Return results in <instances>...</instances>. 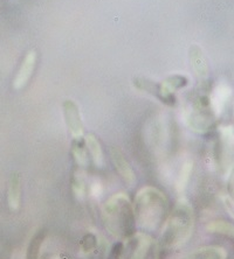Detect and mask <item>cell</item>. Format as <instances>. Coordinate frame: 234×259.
<instances>
[{
    "mask_svg": "<svg viewBox=\"0 0 234 259\" xmlns=\"http://www.w3.org/2000/svg\"><path fill=\"white\" fill-rule=\"evenodd\" d=\"M191 172H192V163L191 162L184 163L182 167V170H180V173L178 175L177 182H176V188H177L178 193H183L184 189L186 188L187 182L190 180Z\"/></svg>",
    "mask_w": 234,
    "mask_h": 259,
    "instance_id": "cell-12",
    "label": "cell"
},
{
    "mask_svg": "<svg viewBox=\"0 0 234 259\" xmlns=\"http://www.w3.org/2000/svg\"><path fill=\"white\" fill-rule=\"evenodd\" d=\"M157 244L156 242L145 234L132 235L126 238V244H122L120 258L122 259H157Z\"/></svg>",
    "mask_w": 234,
    "mask_h": 259,
    "instance_id": "cell-4",
    "label": "cell"
},
{
    "mask_svg": "<svg viewBox=\"0 0 234 259\" xmlns=\"http://www.w3.org/2000/svg\"><path fill=\"white\" fill-rule=\"evenodd\" d=\"M44 239H45V232L42 230L38 231L37 234L33 236L29 242V245L27 249V257H26V259H39L41 245H42V242H44Z\"/></svg>",
    "mask_w": 234,
    "mask_h": 259,
    "instance_id": "cell-10",
    "label": "cell"
},
{
    "mask_svg": "<svg viewBox=\"0 0 234 259\" xmlns=\"http://www.w3.org/2000/svg\"><path fill=\"white\" fill-rule=\"evenodd\" d=\"M72 187L73 192L79 199H82L86 195V184H84V180L81 174H76L74 179L72 181Z\"/></svg>",
    "mask_w": 234,
    "mask_h": 259,
    "instance_id": "cell-14",
    "label": "cell"
},
{
    "mask_svg": "<svg viewBox=\"0 0 234 259\" xmlns=\"http://www.w3.org/2000/svg\"><path fill=\"white\" fill-rule=\"evenodd\" d=\"M63 116L67 127L74 139L81 138L83 135V124L79 106L71 100L63 102Z\"/></svg>",
    "mask_w": 234,
    "mask_h": 259,
    "instance_id": "cell-5",
    "label": "cell"
},
{
    "mask_svg": "<svg viewBox=\"0 0 234 259\" xmlns=\"http://www.w3.org/2000/svg\"><path fill=\"white\" fill-rule=\"evenodd\" d=\"M102 216L107 229L117 237L129 238L136 234L135 212L125 194H115L107 200L102 208Z\"/></svg>",
    "mask_w": 234,
    "mask_h": 259,
    "instance_id": "cell-2",
    "label": "cell"
},
{
    "mask_svg": "<svg viewBox=\"0 0 234 259\" xmlns=\"http://www.w3.org/2000/svg\"><path fill=\"white\" fill-rule=\"evenodd\" d=\"M73 154L76 159V161L80 166L86 167L88 163V158L86 150L83 148V145L79 143V139H75V142L73 143Z\"/></svg>",
    "mask_w": 234,
    "mask_h": 259,
    "instance_id": "cell-13",
    "label": "cell"
},
{
    "mask_svg": "<svg viewBox=\"0 0 234 259\" xmlns=\"http://www.w3.org/2000/svg\"><path fill=\"white\" fill-rule=\"evenodd\" d=\"M222 250L216 247H204L191 253L184 259H222Z\"/></svg>",
    "mask_w": 234,
    "mask_h": 259,
    "instance_id": "cell-11",
    "label": "cell"
},
{
    "mask_svg": "<svg viewBox=\"0 0 234 259\" xmlns=\"http://www.w3.org/2000/svg\"><path fill=\"white\" fill-rule=\"evenodd\" d=\"M0 259H11V251L10 250H3L0 252Z\"/></svg>",
    "mask_w": 234,
    "mask_h": 259,
    "instance_id": "cell-16",
    "label": "cell"
},
{
    "mask_svg": "<svg viewBox=\"0 0 234 259\" xmlns=\"http://www.w3.org/2000/svg\"><path fill=\"white\" fill-rule=\"evenodd\" d=\"M193 223V208L185 199H180L163 224V245L175 249L185 244L192 235Z\"/></svg>",
    "mask_w": 234,
    "mask_h": 259,
    "instance_id": "cell-3",
    "label": "cell"
},
{
    "mask_svg": "<svg viewBox=\"0 0 234 259\" xmlns=\"http://www.w3.org/2000/svg\"><path fill=\"white\" fill-rule=\"evenodd\" d=\"M84 143H86L88 150H89V153L94 160L95 165L98 167H102L103 163H105V158H103V151H102L101 144L98 143L96 137L89 133V135L86 136Z\"/></svg>",
    "mask_w": 234,
    "mask_h": 259,
    "instance_id": "cell-9",
    "label": "cell"
},
{
    "mask_svg": "<svg viewBox=\"0 0 234 259\" xmlns=\"http://www.w3.org/2000/svg\"><path fill=\"white\" fill-rule=\"evenodd\" d=\"M36 62H37L36 51H29L27 53V55H26L24 62L21 64L20 69L18 71L17 77H15L13 81L14 89H21V88H24L26 84H27L30 76L33 74L34 67H36Z\"/></svg>",
    "mask_w": 234,
    "mask_h": 259,
    "instance_id": "cell-7",
    "label": "cell"
},
{
    "mask_svg": "<svg viewBox=\"0 0 234 259\" xmlns=\"http://www.w3.org/2000/svg\"><path fill=\"white\" fill-rule=\"evenodd\" d=\"M7 194H9L7 195V201H9L11 210H17L21 201V181L18 174H13L12 178H11L9 193Z\"/></svg>",
    "mask_w": 234,
    "mask_h": 259,
    "instance_id": "cell-8",
    "label": "cell"
},
{
    "mask_svg": "<svg viewBox=\"0 0 234 259\" xmlns=\"http://www.w3.org/2000/svg\"><path fill=\"white\" fill-rule=\"evenodd\" d=\"M209 230L222 232V234H234V227L229 226L228 223L225 222H212L209 226Z\"/></svg>",
    "mask_w": 234,
    "mask_h": 259,
    "instance_id": "cell-15",
    "label": "cell"
},
{
    "mask_svg": "<svg viewBox=\"0 0 234 259\" xmlns=\"http://www.w3.org/2000/svg\"><path fill=\"white\" fill-rule=\"evenodd\" d=\"M136 226L148 232L158 230L168 219L169 201L159 189L142 188L133 203Z\"/></svg>",
    "mask_w": 234,
    "mask_h": 259,
    "instance_id": "cell-1",
    "label": "cell"
},
{
    "mask_svg": "<svg viewBox=\"0 0 234 259\" xmlns=\"http://www.w3.org/2000/svg\"><path fill=\"white\" fill-rule=\"evenodd\" d=\"M110 157H111V160H113L115 168L117 169V172L120 173L121 177L124 179V181L126 182V184H129L130 186L135 184L136 175H135V173H133L131 166H130L129 162L126 161V159L124 158L123 153H122L118 148L111 147L110 148Z\"/></svg>",
    "mask_w": 234,
    "mask_h": 259,
    "instance_id": "cell-6",
    "label": "cell"
}]
</instances>
